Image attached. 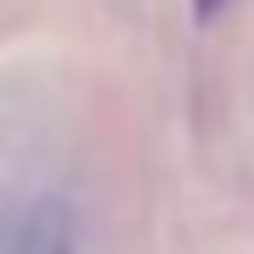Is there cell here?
Instances as JSON below:
<instances>
[{
  "mask_svg": "<svg viewBox=\"0 0 254 254\" xmlns=\"http://www.w3.org/2000/svg\"><path fill=\"white\" fill-rule=\"evenodd\" d=\"M227 11V0H193V17L199 22H210V17H221Z\"/></svg>",
  "mask_w": 254,
  "mask_h": 254,
  "instance_id": "obj_1",
  "label": "cell"
},
{
  "mask_svg": "<svg viewBox=\"0 0 254 254\" xmlns=\"http://www.w3.org/2000/svg\"><path fill=\"white\" fill-rule=\"evenodd\" d=\"M50 254H66V249H61V243H56V249H50Z\"/></svg>",
  "mask_w": 254,
  "mask_h": 254,
  "instance_id": "obj_2",
  "label": "cell"
},
{
  "mask_svg": "<svg viewBox=\"0 0 254 254\" xmlns=\"http://www.w3.org/2000/svg\"><path fill=\"white\" fill-rule=\"evenodd\" d=\"M0 227H6V221H0Z\"/></svg>",
  "mask_w": 254,
  "mask_h": 254,
  "instance_id": "obj_3",
  "label": "cell"
}]
</instances>
